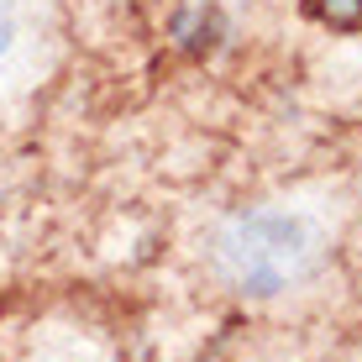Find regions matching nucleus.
<instances>
[{
  "label": "nucleus",
  "instance_id": "f257e3e1",
  "mask_svg": "<svg viewBox=\"0 0 362 362\" xmlns=\"http://www.w3.org/2000/svg\"><path fill=\"white\" fill-rule=\"evenodd\" d=\"M326 216L315 205H289V199H268V205L236 210L210 236V273L242 299H273L289 294L315 273L326 252Z\"/></svg>",
  "mask_w": 362,
  "mask_h": 362
},
{
  "label": "nucleus",
  "instance_id": "7ed1b4c3",
  "mask_svg": "<svg viewBox=\"0 0 362 362\" xmlns=\"http://www.w3.org/2000/svg\"><path fill=\"white\" fill-rule=\"evenodd\" d=\"M11 47H16V6L0 0V64L11 58Z\"/></svg>",
  "mask_w": 362,
  "mask_h": 362
},
{
  "label": "nucleus",
  "instance_id": "f03ea898",
  "mask_svg": "<svg viewBox=\"0 0 362 362\" xmlns=\"http://www.w3.org/2000/svg\"><path fill=\"white\" fill-rule=\"evenodd\" d=\"M315 16L326 21V27L357 32L362 27V0H315Z\"/></svg>",
  "mask_w": 362,
  "mask_h": 362
}]
</instances>
